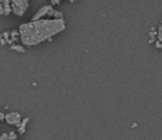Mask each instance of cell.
<instances>
[{"label":"cell","instance_id":"cell-3","mask_svg":"<svg viewBox=\"0 0 162 140\" xmlns=\"http://www.w3.org/2000/svg\"><path fill=\"white\" fill-rule=\"evenodd\" d=\"M7 123L10 124V125H16V126H20V121H21V115L19 113H10V114H7L5 116Z\"/></svg>","mask_w":162,"mask_h":140},{"label":"cell","instance_id":"cell-2","mask_svg":"<svg viewBox=\"0 0 162 140\" xmlns=\"http://www.w3.org/2000/svg\"><path fill=\"white\" fill-rule=\"evenodd\" d=\"M11 11L19 17H22L29 8V0H10Z\"/></svg>","mask_w":162,"mask_h":140},{"label":"cell","instance_id":"cell-5","mask_svg":"<svg viewBox=\"0 0 162 140\" xmlns=\"http://www.w3.org/2000/svg\"><path fill=\"white\" fill-rule=\"evenodd\" d=\"M10 49L13 50V51H17V52H21V53H23V52L26 51L24 50V48L21 45H17V44H12L11 46H10Z\"/></svg>","mask_w":162,"mask_h":140},{"label":"cell","instance_id":"cell-1","mask_svg":"<svg viewBox=\"0 0 162 140\" xmlns=\"http://www.w3.org/2000/svg\"><path fill=\"white\" fill-rule=\"evenodd\" d=\"M65 29V21L61 19H39L23 23L19 28V37L23 45L34 46L49 40Z\"/></svg>","mask_w":162,"mask_h":140},{"label":"cell","instance_id":"cell-4","mask_svg":"<svg viewBox=\"0 0 162 140\" xmlns=\"http://www.w3.org/2000/svg\"><path fill=\"white\" fill-rule=\"evenodd\" d=\"M53 8V6H51V5H48V6H43L42 8H40L37 11V13L33 16V18H32V20H39V19H42V18L44 17V16H48L50 12V10Z\"/></svg>","mask_w":162,"mask_h":140},{"label":"cell","instance_id":"cell-6","mask_svg":"<svg viewBox=\"0 0 162 140\" xmlns=\"http://www.w3.org/2000/svg\"><path fill=\"white\" fill-rule=\"evenodd\" d=\"M69 1H71V2H74V1H75V0H69Z\"/></svg>","mask_w":162,"mask_h":140}]
</instances>
